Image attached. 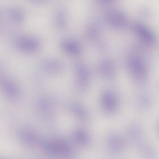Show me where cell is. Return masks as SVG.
<instances>
[{"label":"cell","mask_w":159,"mask_h":159,"mask_svg":"<svg viewBox=\"0 0 159 159\" xmlns=\"http://www.w3.org/2000/svg\"><path fill=\"white\" fill-rule=\"evenodd\" d=\"M128 65L131 71L139 80L145 78L146 69L145 63L140 56H131L128 60Z\"/></svg>","instance_id":"6da1fadb"},{"label":"cell","mask_w":159,"mask_h":159,"mask_svg":"<svg viewBox=\"0 0 159 159\" xmlns=\"http://www.w3.org/2000/svg\"><path fill=\"white\" fill-rule=\"evenodd\" d=\"M143 139L135 144L139 156L142 159H159V154L156 149Z\"/></svg>","instance_id":"7a4b0ae2"},{"label":"cell","mask_w":159,"mask_h":159,"mask_svg":"<svg viewBox=\"0 0 159 159\" xmlns=\"http://www.w3.org/2000/svg\"><path fill=\"white\" fill-rule=\"evenodd\" d=\"M15 44L18 49L26 52L35 51L39 48L40 45L37 39L30 36L19 38L16 41Z\"/></svg>","instance_id":"3957f363"},{"label":"cell","mask_w":159,"mask_h":159,"mask_svg":"<svg viewBox=\"0 0 159 159\" xmlns=\"http://www.w3.org/2000/svg\"><path fill=\"white\" fill-rule=\"evenodd\" d=\"M133 28L136 34L145 43L152 44L154 42L155 37L153 33L144 25L136 23Z\"/></svg>","instance_id":"277c9868"},{"label":"cell","mask_w":159,"mask_h":159,"mask_svg":"<svg viewBox=\"0 0 159 159\" xmlns=\"http://www.w3.org/2000/svg\"><path fill=\"white\" fill-rule=\"evenodd\" d=\"M49 152L63 156L69 155L71 153L70 148L66 142L62 141L49 143L47 147Z\"/></svg>","instance_id":"5b68a950"},{"label":"cell","mask_w":159,"mask_h":159,"mask_svg":"<svg viewBox=\"0 0 159 159\" xmlns=\"http://www.w3.org/2000/svg\"><path fill=\"white\" fill-rule=\"evenodd\" d=\"M108 146L111 150L118 152L121 151L124 146V143L122 138L116 135H112L107 139Z\"/></svg>","instance_id":"8992f818"},{"label":"cell","mask_w":159,"mask_h":159,"mask_svg":"<svg viewBox=\"0 0 159 159\" xmlns=\"http://www.w3.org/2000/svg\"><path fill=\"white\" fill-rule=\"evenodd\" d=\"M107 20L111 24L116 26L121 27L126 23V19L124 16L117 11H112L107 15Z\"/></svg>","instance_id":"52a82bcc"},{"label":"cell","mask_w":159,"mask_h":159,"mask_svg":"<svg viewBox=\"0 0 159 159\" xmlns=\"http://www.w3.org/2000/svg\"><path fill=\"white\" fill-rule=\"evenodd\" d=\"M63 51L71 54H77L80 52L81 47L76 42L71 40H67L63 42L61 45Z\"/></svg>","instance_id":"ba28073f"},{"label":"cell","mask_w":159,"mask_h":159,"mask_svg":"<svg viewBox=\"0 0 159 159\" xmlns=\"http://www.w3.org/2000/svg\"><path fill=\"white\" fill-rule=\"evenodd\" d=\"M74 139L78 144L82 145H86L90 142V139L88 134L84 131L79 130L74 134Z\"/></svg>","instance_id":"9c48e42d"},{"label":"cell","mask_w":159,"mask_h":159,"mask_svg":"<svg viewBox=\"0 0 159 159\" xmlns=\"http://www.w3.org/2000/svg\"><path fill=\"white\" fill-rule=\"evenodd\" d=\"M9 17L13 21L20 22L23 20L24 16L22 13L19 10L16 9H12L8 12Z\"/></svg>","instance_id":"30bf717a"},{"label":"cell","mask_w":159,"mask_h":159,"mask_svg":"<svg viewBox=\"0 0 159 159\" xmlns=\"http://www.w3.org/2000/svg\"><path fill=\"white\" fill-rule=\"evenodd\" d=\"M105 98L106 106L110 109H113L115 106L114 101L113 97L110 95H107Z\"/></svg>","instance_id":"8fae6325"}]
</instances>
